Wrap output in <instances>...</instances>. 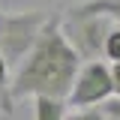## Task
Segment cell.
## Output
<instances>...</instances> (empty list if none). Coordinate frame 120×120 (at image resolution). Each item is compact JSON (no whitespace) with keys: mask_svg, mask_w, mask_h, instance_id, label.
<instances>
[{"mask_svg":"<svg viewBox=\"0 0 120 120\" xmlns=\"http://www.w3.org/2000/svg\"><path fill=\"white\" fill-rule=\"evenodd\" d=\"M78 66H81V57L63 36L60 15H48L33 48L24 54V60L15 69V78L9 81V96H12V102L27 99V96L30 99L33 96L66 99Z\"/></svg>","mask_w":120,"mask_h":120,"instance_id":"cell-1","label":"cell"},{"mask_svg":"<svg viewBox=\"0 0 120 120\" xmlns=\"http://www.w3.org/2000/svg\"><path fill=\"white\" fill-rule=\"evenodd\" d=\"M48 12L42 9H18V12H6L3 15V27H0V54L6 57L9 69L18 66L24 54H27L39 30L45 27Z\"/></svg>","mask_w":120,"mask_h":120,"instance_id":"cell-2","label":"cell"},{"mask_svg":"<svg viewBox=\"0 0 120 120\" xmlns=\"http://www.w3.org/2000/svg\"><path fill=\"white\" fill-rule=\"evenodd\" d=\"M111 18L105 15H81V12H69L60 15V27H63V36L69 39L78 57L81 60H99L102 57V45H105V36L111 30Z\"/></svg>","mask_w":120,"mask_h":120,"instance_id":"cell-3","label":"cell"},{"mask_svg":"<svg viewBox=\"0 0 120 120\" xmlns=\"http://www.w3.org/2000/svg\"><path fill=\"white\" fill-rule=\"evenodd\" d=\"M111 96H114V84H111L108 66L102 60H87V63L78 66L66 102L72 108H90V105H102Z\"/></svg>","mask_w":120,"mask_h":120,"instance_id":"cell-4","label":"cell"},{"mask_svg":"<svg viewBox=\"0 0 120 120\" xmlns=\"http://www.w3.org/2000/svg\"><path fill=\"white\" fill-rule=\"evenodd\" d=\"M63 117H66V99L33 96V120H63Z\"/></svg>","mask_w":120,"mask_h":120,"instance_id":"cell-5","label":"cell"},{"mask_svg":"<svg viewBox=\"0 0 120 120\" xmlns=\"http://www.w3.org/2000/svg\"><path fill=\"white\" fill-rule=\"evenodd\" d=\"M72 12H81V15H105L111 21L120 24V0H84L72 6Z\"/></svg>","mask_w":120,"mask_h":120,"instance_id":"cell-6","label":"cell"},{"mask_svg":"<svg viewBox=\"0 0 120 120\" xmlns=\"http://www.w3.org/2000/svg\"><path fill=\"white\" fill-rule=\"evenodd\" d=\"M9 63H6V57L0 54V111L3 114H12V108H15V102H12V96H9Z\"/></svg>","mask_w":120,"mask_h":120,"instance_id":"cell-7","label":"cell"},{"mask_svg":"<svg viewBox=\"0 0 120 120\" xmlns=\"http://www.w3.org/2000/svg\"><path fill=\"white\" fill-rule=\"evenodd\" d=\"M102 54L111 60V63L120 60V24H111L108 36H105V45H102Z\"/></svg>","mask_w":120,"mask_h":120,"instance_id":"cell-8","label":"cell"},{"mask_svg":"<svg viewBox=\"0 0 120 120\" xmlns=\"http://www.w3.org/2000/svg\"><path fill=\"white\" fill-rule=\"evenodd\" d=\"M63 120H108V117H105V111H102V108L90 105V108H81V111H72L69 117H63Z\"/></svg>","mask_w":120,"mask_h":120,"instance_id":"cell-9","label":"cell"},{"mask_svg":"<svg viewBox=\"0 0 120 120\" xmlns=\"http://www.w3.org/2000/svg\"><path fill=\"white\" fill-rule=\"evenodd\" d=\"M99 108L105 111V117H108V120H120V96H111V99H105Z\"/></svg>","mask_w":120,"mask_h":120,"instance_id":"cell-10","label":"cell"},{"mask_svg":"<svg viewBox=\"0 0 120 120\" xmlns=\"http://www.w3.org/2000/svg\"><path fill=\"white\" fill-rule=\"evenodd\" d=\"M108 72H111V84H114V96H120V60H114V63L108 66Z\"/></svg>","mask_w":120,"mask_h":120,"instance_id":"cell-11","label":"cell"},{"mask_svg":"<svg viewBox=\"0 0 120 120\" xmlns=\"http://www.w3.org/2000/svg\"><path fill=\"white\" fill-rule=\"evenodd\" d=\"M0 27H3V12H0Z\"/></svg>","mask_w":120,"mask_h":120,"instance_id":"cell-12","label":"cell"}]
</instances>
